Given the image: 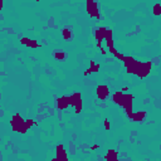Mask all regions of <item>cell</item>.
I'll use <instances>...</instances> for the list:
<instances>
[{
    "mask_svg": "<svg viewBox=\"0 0 161 161\" xmlns=\"http://www.w3.org/2000/svg\"><path fill=\"white\" fill-rule=\"evenodd\" d=\"M10 125H12L13 131H15V132L27 133V131L29 130V128L27 127V125H25V120H24L19 113H17V115H14V116L12 117Z\"/></svg>",
    "mask_w": 161,
    "mask_h": 161,
    "instance_id": "6da1fadb",
    "label": "cell"
},
{
    "mask_svg": "<svg viewBox=\"0 0 161 161\" xmlns=\"http://www.w3.org/2000/svg\"><path fill=\"white\" fill-rule=\"evenodd\" d=\"M20 43H22L23 45H25V47H29V48H39V47H40V44H38L37 40H33V39L27 38V37H23V38L20 39Z\"/></svg>",
    "mask_w": 161,
    "mask_h": 161,
    "instance_id": "9c48e42d",
    "label": "cell"
},
{
    "mask_svg": "<svg viewBox=\"0 0 161 161\" xmlns=\"http://www.w3.org/2000/svg\"><path fill=\"white\" fill-rule=\"evenodd\" d=\"M82 108H83V102H82V101H79L78 103H75V105H74V112H75L77 115H79V113H80Z\"/></svg>",
    "mask_w": 161,
    "mask_h": 161,
    "instance_id": "ac0fdd59",
    "label": "cell"
},
{
    "mask_svg": "<svg viewBox=\"0 0 161 161\" xmlns=\"http://www.w3.org/2000/svg\"><path fill=\"white\" fill-rule=\"evenodd\" d=\"M127 91H128V87H123V88L121 90V92H122V93H126Z\"/></svg>",
    "mask_w": 161,
    "mask_h": 161,
    "instance_id": "603a6c76",
    "label": "cell"
},
{
    "mask_svg": "<svg viewBox=\"0 0 161 161\" xmlns=\"http://www.w3.org/2000/svg\"><path fill=\"white\" fill-rule=\"evenodd\" d=\"M108 50H110V53H112V54H115V53H117V49H116L115 47H113V48H110Z\"/></svg>",
    "mask_w": 161,
    "mask_h": 161,
    "instance_id": "7402d4cb",
    "label": "cell"
},
{
    "mask_svg": "<svg viewBox=\"0 0 161 161\" xmlns=\"http://www.w3.org/2000/svg\"><path fill=\"white\" fill-rule=\"evenodd\" d=\"M113 55H115V57H116L117 59H120V60H122V59H123V57H125V55H123L122 53H120V52H117V53H115Z\"/></svg>",
    "mask_w": 161,
    "mask_h": 161,
    "instance_id": "ffe728a7",
    "label": "cell"
},
{
    "mask_svg": "<svg viewBox=\"0 0 161 161\" xmlns=\"http://www.w3.org/2000/svg\"><path fill=\"white\" fill-rule=\"evenodd\" d=\"M62 37L64 40H70L72 39V29L70 28H64L62 30Z\"/></svg>",
    "mask_w": 161,
    "mask_h": 161,
    "instance_id": "9a60e30c",
    "label": "cell"
},
{
    "mask_svg": "<svg viewBox=\"0 0 161 161\" xmlns=\"http://www.w3.org/2000/svg\"><path fill=\"white\" fill-rule=\"evenodd\" d=\"M88 70H90L91 73L98 72V70H100V64H97V63H95V62H91V67L88 68Z\"/></svg>",
    "mask_w": 161,
    "mask_h": 161,
    "instance_id": "e0dca14e",
    "label": "cell"
},
{
    "mask_svg": "<svg viewBox=\"0 0 161 161\" xmlns=\"http://www.w3.org/2000/svg\"><path fill=\"white\" fill-rule=\"evenodd\" d=\"M52 161H59V160H58V158H55V157H54V158H53V160H52Z\"/></svg>",
    "mask_w": 161,
    "mask_h": 161,
    "instance_id": "4316f807",
    "label": "cell"
},
{
    "mask_svg": "<svg viewBox=\"0 0 161 161\" xmlns=\"http://www.w3.org/2000/svg\"><path fill=\"white\" fill-rule=\"evenodd\" d=\"M105 42H106V45L107 48H113V32L112 29H107L106 30V37H105Z\"/></svg>",
    "mask_w": 161,
    "mask_h": 161,
    "instance_id": "30bf717a",
    "label": "cell"
},
{
    "mask_svg": "<svg viewBox=\"0 0 161 161\" xmlns=\"http://www.w3.org/2000/svg\"><path fill=\"white\" fill-rule=\"evenodd\" d=\"M98 147H100V146H98V145H93V146H92V147H91V148H92V150H97V148H98Z\"/></svg>",
    "mask_w": 161,
    "mask_h": 161,
    "instance_id": "484cf974",
    "label": "cell"
},
{
    "mask_svg": "<svg viewBox=\"0 0 161 161\" xmlns=\"http://www.w3.org/2000/svg\"><path fill=\"white\" fill-rule=\"evenodd\" d=\"M152 14L155 17H160L161 15V4L156 3L153 7H152Z\"/></svg>",
    "mask_w": 161,
    "mask_h": 161,
    "instance_id": "2e32d148",
    "label": "cell"
},
{
    "mask_svg": "<svg viewBox=\"0 0 161 161\" xmlns=\"http://www.w3.org/2000/svg\"><path fill=\"white\" fill-rule=\"evenodd\" d=\"M79 101H82V97H80V93L75 92V93H73V95H70V96H69V106L74 107V105H75V103H78Z\"/></svg>",
    "mask_w": 161,
    "mask_h": 161,
    "instance_id": "4fadbf2b",
    "label": "cell"
},
{
    "mask_svg": "<svg viewBox=\"0 0 161 161\" xmlns=\"http://www.w3.org/2000/svg\"><path fill=\"white\" fill-rule=\"evenodd\" d=\"M55 158H58L59 161H67L68 160L67 151L64 150V146L62 143L57 145V147H55Z\"/></svg>",
    "mask_w": 161,
    "mask_h": 161,
    "instance_id": "52a82bcc",
    "label": "cell"
},
{
    "mask_svg": "<svg viewBox=\"0 0 161 161\" xmlns=\"http://www.w3.org/2000/svg\"><path fill=\"white\" fill-rule=\"evenodd\" d=\"M3 7H4V2H3V0H0V10L3 9Z\"/></svg>",
    "mask_w": 161,
    "mask_h": 161,
    "instance_id": "cb8c5ba5",
    "label": "cell"
},
{
    "mask_svg": "<svg viewBox=\"0 0 161 161\" xmlns=\"http://www.w3.org/2000/svg\"><path fill=\"white\" fill-rule=\"evenodd\" d=\"M122 97H123V93H122L121 91L115 92V93H113V96H112V101H113V103L121 107V106H122Z\"/></svg>",
    "mask_w": 161,
    "mask_h": 161,
    "instance_id": "7c38bea8",
    "label": "cell"
},
{
    "mask_svg": "<svg viewBox=\"0 0 161 161\" xmlns=\"http://www.w3.org/2000/svg\"><path fill=\"white\" fill-rule=\"evenodd\" d=\"M55 106L60 111L67 110L69 107V96H60V97H58L57 101H55Z\"/></svg>",
    "mask_w": 161,
    "mask_h": 161,
    "instance_id": "5b68a950",
    "label": "cell"
},
{
    "mask_svg": "<svg viewBox=\"0 0 161 161\" xmlns=\"http://www.w3.org/2000/svg\"><path fill=\"white\" fill-rule=\"evenodd\" d=\"M110 127H111V126H110V121H108V120H105V128H106V130H110Z\"/></svg>",
    "mask_w": 161,
    "mask_h": 161,
    "instance_id": "44dd1931",
    "label": "cell"
},
{
    "mask_svg": "<svg viewBox=\"0 0 161 161\" xmlns=\"http://www.w3.org/2000/svg\"><path fill=\"white\" fill-rule=\"evenodd\" d=\"M106 161H118V153L116 150H108L107 153L105 155Z\"/></svg>",
    "mask_w": 161,
    "mask_h": 161,
    "instance_id": "8fae6325",
    "label": "cell"
},
{
    "mask_svg": "<svg viewBox=\"0 0 161 161\" xmlns=\"http://www.w3.org/2000/svg\"><path fill=\"white\" fill-rule=\"evenodd\" d=\"M25 125H27L28 128H30L33 126H37V122H34L33 120H25Z\"/></svg>",
    "mask_w": 161,
    "mask_h": 161,
    "instance_id": "d6986e66",
    "label": "cell"
},
{
    "mask_svg": "<svg viewBox=\"0 0 161 161\" xmlns=\"http://www.w3.org/2000/svg\"><path fill=\"white\" fill-rule=\"evenodd\" d=\"M86 9H87V14L91 18H96V19H101L100 15V10H98V4L93 0H87L86 3Z\"/></svg>",
    "mask_w": 161,
    "mask_h": 161,
    "instance_id": "7a4b0ae2",
    "label": "cell"
},
{
    "mask_svg": "<svg viewBox=\"0 0 161 161\" xmlns=\"http://www.w3.org/2000/svg\"><path fill=\"white\" fill-rule=\"evenodd\" d=\"M151 62H140V65H138V69H137V73L135 74L136 77L138 78H145L150 74L151 72Z\"/></svg>",
    "mask_w": 161,
    "mask_h": 161,
    "instance_id": "3957f363",
    "label": "cell"
},
{
    "mask_svg": "<svg viewBox=\"0 0 161 161\" xmlns=\"http://www.w3.org/2000/svg\"><path fill=\"white\" fill-rule=\"evenodd\" d=\"M100 49H101V53H102V54H103V55H105V54H106V53H107V52H106V50H105V48H102V47H101V48H100Z\"/></svg>",
    "mask_w": 161,
    "mask_h": 161,
    "instance_id": "d4e9b609",
    "label": "cell"
},
{
    "mask_svg": "<svg viewBox=\"0 0 161 161\" xmlns=\"http://www.w3.org/2000/svg\"><path fill=\"white\" fill-rule=\"evenodd\" d=\"M146 116H147L146 111H137V112H132L130 120L133 122H142L146 118Z\"/></svg>",
    "mask_w": 161,
    "mask_h": 161,
    "instance_id": "ba28073f",
    "label": "cell"
},
{
    "mask_svg": "<svg viewBox=\"0 0 161 161\" xmlns=\"http://www.w3.org/2000/svg\"><path fill=\"white\" fill-rule=\"evenodd\" d=\"M96 96L101 101H106L110 96V88L106 85H98L96 88Z\"/></svg>",
    "mask_w": 161,
    "mask_h": 161,
    "instance_id": "277c9868",
    "label": "cell"
},
{
    "mask_svg": "<svg viewBox=\"0 0 161 161\" xmlns=\"http://www.w3.org/2000/svg\"><path fill=\"white\" fill-rule=\"evenodd\" d=\"M106 30H107V28H105V27H101V28H97V29H96V32H95V38H96V40H97V48H101V47H102V45H101V42L105 40Z\"/></svg>",
    "mask_w": 161,
    "mask_h": 161,
    "instance_id": "8992f818",
    "label": "cell"
},
{
    "mask_svg": "<svg viewBox=\"0 0 161 161\" xmlns=\"http://www.w3.org/2000/svg\"><path fill=\"white\" fill-rule=\"evenodd\" d=\"M53 57H54L57 60L63 62V60L67 59V53L63 52V50H54V52H53Z\"/></svg>",
    "mask_w": 161,
    "mask_h": 161,
    "instance_id": "5bb4252c",
    "label": "cell"
}]
</instances>
